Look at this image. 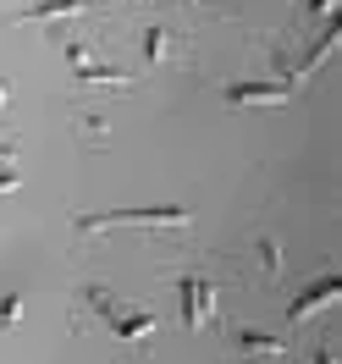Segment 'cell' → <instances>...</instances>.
Returning a JSON list of instances; mask_svg holds the SVG:
<instances>
[{
    "instance_id": "7",
    "label": "cell",
    "mask_w": 342,
    "mask_h": 364,
    "mask_svg": "<svg viewBox=\"0 0 342 364\" xmlns=\"http://www.w3.org/2000/svg\"><path fill=\"white\" fill-rule=\"evenodd\" d=\"M78 11H83V0H33L11 23H61V17H78Z\"/></svg>"
},
{
    "instance_id": "14",
    "label": "cell",
    "mask_w": 342,
    "mask_h": 364,
    "mask_svg": "<svg viewBox=\"0 0 342 364\" xmlns=\"http://www.w3.org/2000/svg\"><path fill=\"white\" fill-rule=\"evenodd\" d=\"M6 94H11V83H6V77H0V105H6Z\"/></svg>"
},
{
    "instance_id": "12",
    "label": "cell",
    "mask_w": 342,
    "mask_h": 364,
    "mask_svg": "<svg viewBox=\"0 0 342 364\" xmlns=\"http://www.w3.org/2000/svg\"><path fill=\"white\" fill-rule=\"evenodd\" d=\"M17 182H23V177H17V166H0V193H11Z\"/></svg>"
},
{
    "instance_id": "8",
    "label": "cell",
    "mask_w": 342,
    "mask_h": 364,
    "mask_svg": "<svg viewBox=\"0 0 342 364\" xmlns=\"http://www.w3.org/2000/svg\"><path fill=\"white\" fill-rule=\"evenodd\" d=\"M232 348H237L243 359H282V353H287V342H282V337H265V331H237Z\"/></svg>"
},
{
    "instance_id": "5",
    "label": "cell",
    "mask_w": 342,
    "mask_h": 364,
    "mask_svg": "<svg viewBox=\"0 0 342 364\" xmlns=\"http://www.w3.org/2000/svg\"><path fill=\"white\" fill-rule=\"evenodd\" d=\"M298 94L293 77H271V83H227V105H287Z\"/></svg>"
},
{
    "instance_id": "4",
    "label": "cell",
    "mask_w": 342,
    "mask_h": 364,
    "mask_svg": "<svg viewBox=\"0 0 342 364\" xmlns=\"http://www.w3.org/2000/svg\"><path fill=\"white\" fill-rule=\"evenodd\" d=\"M67 50V67L78 72V83H100V89H133V77L127 72H116V67H100L89 55V45H61Z\"/></svg>"
},
{
    "instance_id": "2",
    "label": "cell",
    "mask_w": 342,
    "mask_h": 364,
    "mask_svg": "<svg viewBox=\"0 0 342 364\" xmlns=\"http://www.w3.org/2000/svg\"><path fill=\"white\" fill-rule=\"evenodd\" d=\"M83 304H89V309H100V320H105V326H111L122 342L155 337V315H149V309H127V304H116L105 287H89V293H83Z\"/></svg>"
},
{
    "instance_id": "11",
    "label": "cell",
    "mask_w": 342,
    "mask_h": 364,
    "mask_svg": "<svg viewBox=\"0 0 342 364\" xmlns=\"http://www.w3.org/2000/svg\"><path fill=\"white\" fill-rule=\"evenodd\" d=\"M260 259H265V276H282V254H276V243H260Z\"/></svg>"
},
{
    "instance_id": "9",
    "label": "cell",
    "mask_w": 342,
    "mask_h": 364,
    "mask_svg": "<svg viewBox=\"0 0 342 364\" xmlns=\"http://www.w3.org/2000/svg\"><path fill=\"white\" fill-rule=\"evenodd\" d=\"M166 55H171V33H166V28H144V61L155 67Z\"/></svg>"
},
{
    "instance_id": "13",
    "label": "cell",
    "mask_w": 342,
    "mask_h": 364,
    "mask_svg": "<svg viewBox=\"0 0 342 364\" xmlns=\"http://www.w3.org/2000/svg\"><path fill=\"white\" fill-rule=\"evenodd\" d=\"M309 17H331V0H309Z\"/></svg>"
},
{
    "instance_id": "1",
    "label": "cell",
    "mask_w": 342,
    "mask_h": 364,
    "mask_svg": "<svg viewBox=\"0 0 342 364\" xmlns=\"http://www.w3.org/2000/svg\"><path fill=\"white\" fill-rule=\"evenodd\" d=\"M78 237H94V232H111V227H193V215L177 205H144V210H100V215H78L72 221Z\"/></svg>"
},
{
    "instance_id": "3",
    "label": "cell",
    "mask_w": 342,
    "mask_h": 364,
    "mask_svg": "<svg viewBox=\"0 0 342 364\" xmlns=\"http://www.w3.org/2000/svg\"><path fill=\"white\" fill-rule=\"evenodd\" d=\"M177 293H183V326L188 331L210 326V315H215V282L210 276H183Z\"/></svg>"
},
{
    "instance_id": "6",
    "label": "cell",
    "mask_w": 342,
    "mask_h": 364,
    "mask_svg": "<svg viewBox=\"0 0 342 364\" xmlns=\"http://www.w3.org/2000/svg\"><path fill=\"white\" fill-rule=\"evenodd\" d=\"M337 293H342V276H337V271H326V276L315 282V287H304V293H298L293 304H287V320H309L315 309L337 304Z\"/></svg>"
},
{
    "instance_id": "10",
    "label": "cell",
    "mask_w": 342,
    "mask_h": 364,
    "mask_svg": "<svg viewBox=\"0 0 342 364\" xmlns=\"http://www.w3.org/2000/svg\"><path fill=\"white\" fill-rule=\"evenodd\" d=\"M17 315H23V298L6 293V298H0V331H11V326H17Z\"/></svg>"
}]
</instances>
